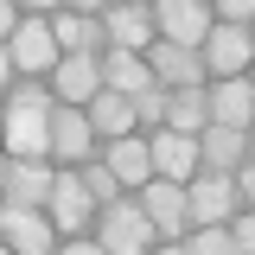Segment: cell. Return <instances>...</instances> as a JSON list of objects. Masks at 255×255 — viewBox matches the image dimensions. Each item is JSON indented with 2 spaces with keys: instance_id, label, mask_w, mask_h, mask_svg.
Here are the masks:
<instances>
[{
  "instance_id": "cell-1",
  "label": "cell",
  "mask_w": 255,
  "mask_h": 255,
  "mask_svg": "<svg viewBox=\"0 0 255 255\" xmlns=\"http://www.w3.org/2000/svg\"><path fill=\"white\" fill-rule=\"evenodd\" d=\"M96 236H102L109 255H147V249H159V223H153V211L140 204V191L109 198V204L96 211Z\"/></svg>"
},
{
  "instance_id": "cell-2",
  "label": "cell",
  "mask_w": 255,
  "mask_h": 255,
  "mask_svg": "<svg viewBox=\"0 0 255 255\" xmlns=\"http://www.w3.org/2000/svg\"><path fill=\"white\" fill-rule=\"evenodd\" d=\"M140 204H147V211H153V223H159V249L179 255V249H185V230L198 223V217H191V191H185V179L153 172V179L140 185Z\"/></svg>"
},
{
  "instance_id": "cell-3",
  "label": "cell",
  "mask_w": 255,
  "mask_h": 255,
  "mask_svg": "<svg viewBox=\"0 0 255 255\" xmlns=\"http://www.w3.org/2000/svg\"><path fill=\"white\" fill-rule=\"evenodd\" d=\"M6 58L19 64V77H51L64 64V38H58V26H51V13H26L19 32L6 38Z\"/></svg>"
},
{
  "instance_id": "cell-4",
  "label": "cell",
  "mask_w": 255,
  "mask_h": 255,
  "mask_svg": "<svg viewBox=\"0 0 255 255\" xmlns=\"http://www.w3.org/2000/svg\"><path fill=\"white\" fill-rule=\"evenodd\" d=\"M90 153H102V134H96L90 109L83 102H58L51 109V159L58 166H83Z\"/></svg>"
},
{
  "instance_id": "cell-5",
  "label": "cell",
  "mask_w": 255,
  "mask_h": 255,
  "mask_svg": "<svg viewBox=\"0 0 255 255\" xmlns=\"http://www.w3.org/2000/svg\"><path fill=\"white\" fill-rule=\"evenodd\" d=\"M0 230H6V249H26V255H51L64 249L58 217L45 204H0Z\"/></svg>"
},
{
  "instance_id": "cell-6",
  "label": "cell",
  "mask_w": 255,
  "mask_h": 255,
  "mask_svg": "<svg viewBox=\"0 0 255 255\" xmlns=\"http://www.w3.org/2000/svg\"><path fill=\"white\" fill-rule=\"evenodd\" d=\"M0 191H6V204H51V191H58V159L6 153V166H0Z\"/></svg>"
},
{
  "instance_id": "cell-7",
  "label": "cell",
  "mask_w": 255,
  "mask_h": 255,
  "mask_svg": "<svg viewBox=\"0 0 255 255\" xmlns=\"http://www.w3.org/2000/svg\"><path fill=\"white\" fill-rule=\"evenodd\" d=\"M185 191H191V217L198 223H236V211L249 204L243 185H236V172H211V166H204Z\"/></svg>"
},
{
  "instance_id": "cell-8",
  "label": "cell",
  "mask_w": 255,
  "mask_h": 255,
  "mask_svg": "<svg viewBox=\"0 0 255 255\" xmlns=\"http://www.w3.org/2000/svg\"><path fill=\"white\" fill-rule=\"evenodd\" d=\"M204 64H211V77H243V70L255 64V26L217 19L211 38H204Z\"/></svg>"
},
{
  "instance_id": "cell-9",
  "label": "cell",
  "mask_w": 255,
  "mask_h": 255,
  "mask_svg": "<svg viewBox=\"0 0 255 255\" xmlns=\"http://www.w3.org/2000/svg\"><path fill=\"white\" fill-rule=\"evenodd\" d=\"M45 211H51V217H58V230L70 236V230H96L102 198L83 185V172H77V166H58V191H51V204H45Z\"/></svg>"
},
{
  "instance_id": "cell-10",
  "label": "cell",
  "mask_w": 255,
  "mask_h": 255,
  "mask_svg": "<svg viewBox=\"0 0 255 255\" xmlns=\"http://www.w3.org/2000/svg\"><path fill=\"white\" fill-rule=\"evenodd\" d=\"M153 19H159V38H172V45H204L211 26H217V6H211V0H153Z\"/></svg>"
},
{
  "instance_id": "cell-11",
  "label": "cell",
  "mask_w": 255,
  "mask_h": 255,
  "mask_svg": "<svg viewBox=\"0 0 255 255\" xmlns=\"http://www.w3.org/2000/svg\"><path fill=\"white\" fill-rule=\"evenodd\" d=\"M147 140H153V172L185 179V185L204 172V140H198V134H179V128H147Z\"/></svg>"
},
{
  "instance_id": "cell-12",
  "label": "cell",
  "mask_w": 255,
  "mask_h": 255,
  "mask_svg": "<svg viewBox=\"0 0 255 255\" xmlns=\"http://www.w3.org/2000/svg\"><path fill=\"white\" fill-rule=\"evenodd\" d=\"M153 77L166 90H185V83H211V64H204V45H172V38H153Z\"/></svg>"
},
{
  "instance_id": "cell-13",
  "label": "cell",
  "mask_w": 255,
  "mask_h": 255,
  "mask_svg": "<svg viewBox=\"0 0 255 255\" xmlns=\"http://www.w3.org/2000/svg\"><path fill=\"white\" fill-rule=\"evenodd\" d=\"M51 90H58V102H83L90 109L102 96V51H64V64L51 70Z\"/></svg>"
},
{
  "instance_id": "cell-14",
  "label": "cell",
  "mask_w": 255,
  "mask_h": 255,
  "mask_svg": "<svg viewBox=\"0 0 255 255\" xmlns=\"http://www.w3.org/2000/svg\"><path fill=\"white\" fill-rule=\"evenodd\" d=\"M102 19H109V45H128V51H153V38H159L153 0H115Z\"/></svg>"
},
{
  "instance_id": "cell-15",
  "label": "cell",
  "mask_w": 255,
  "mask_h": 255,
  "mask_svg": "<svg viewBox=\"0 0 255 255\" xmlns=\"http://www.w3.org/2000/svg\"><path fill=\"white\" fill-rule=\"evenodd\" d=\"M6 153L51 159V109H19V102H6Z\"/></svg>"
},
{
  "instance_id": "cell-16",
  "label": "cell",
  "mask_w": 255,
  "mask_h": 255,
  "mask_svg": "<svg viewBox=\"0 0 255 255\" xmlns=\"http://www.w3.org/2000/svg\"><path fill=\"white\" fill-rule=\"evenodd\" d=\"M102 153H109V166L122 172L128 191H140L147 179H153V140H147V128H134V134H115V140H102Z\"/></svg>"
},
{
  "instance_id": "cell-17",
  "label": "cell",
  "mask_w": 255,
  "mask_h": 255,
  "mask_svg": "<svg viewBox=\"0 0 255 255\" xmlns=\"http://www.w3.org/2000/svg\"><path fill=\"white\" fill-rule=\"evenodd\" d=\"M211 122L223 128H255V83L243 77H211Z\"/></svg>"
},
{
  "instance_id": "cell-18",
  "label": "cell",
  "mask_w": 255,
  "mask_h": 255,
  "mask_svg": "<svg viewBox=\"0 0 255 255\" xmlns=\"http://www.w3.org/2000/svg\"><path fill=\"white\" fill-rule=\"evenodd\" d=\"M64 51H109V19L102 13H83V6H58L51 13Z\"/></svg>"
},
{
  "instance_id": "cell-19",
  "label": "cell",
  "mask_w": 255,
  "mask_h": 255,
  "mask_svg": "<svg viewBox=\"0 0 255 255\" xmlns=\"http://www.w3.org/2000/svg\"><path fill=\"white\" fill-rule=\"evenodd\" d=\"M102 83L122 96H140L147 83H153V64H147V51H128V45H109L102 51Z\"/></svg>"
},
{
  "instance_id": "cell-20",
  "label": "cell",
  "mask_w": 255,
  "mask_h": 255,
  "mask_svg": "<svg viewBox=\"0 0 255 255\" xmlns=\"http://www.w3.org/2000/svg\"><path fill=\"white\" fill-rule=\"evenodd\" d=\"M198 140H204V166H211V172H236V166L249 159V128H223V122H211Z\"/></svg>"
},
{
  "instance_id": "cell-21",
  "label": "cell",
  "mask_w": 255,
  "mask_h": 255,
  "mask_svg": "<svg viewBox=\"0 0 255 255\" xmlns=\"http://www.w3.org/2000/svg\"><path fill=\"white\" fill-rule=\"evenodd\" d=\"M90 122H96V134H102V140L134 134V128H140V115H134V96H122V90H109V83H102V96L90 102Z\"/></svg>"
},
{
  "instance_id": "cell-22",
  "label": "cell",
  "mask_w": 255,
  "mask_h": 255,
  "mask_svg": "<svg viewBox=\"0 0 255 255\" xmlns=\"http://www.w3.org/2000/svg\"><path fill=\"white\" fill-rule=\"evenodd\" d=\"M166 128H179V134H204V128H211V83H185V90H172Z\"/></svg>"
},
{
  "instance_id": "cell-23",
  "label": "cell",
  "mask_w": 255,
  "mask_h": 255,
  "mask_svg": "<svg viewBox=\"0 0 255 255\" xmlns=\"http://www.w3.org/2000/svg\"><path fill=\"white\" fill-rule=\"evenodd\" d=\"M179 255H236V236H230V223H191Z\"/></svg>"
},
{
  "instance_id": "cell-24",
  "label": "cell",
  "mask_w": 255,
  "mask_h": 255,
  "mask_svg": "<svg viewBox=\"0 0 255 255\" xmlns=\"http://www.w3.org/2000/svg\"><path fill=\"white\" fill-rule=\"evenodd\" d=\"M166 109H172V90H166V83H147V90L134 96V115H140V128H166Z\"/></svg>"
},
{
  "instance_id": "cell-25",
  "label": "cell",
  "mask_w": 255,
  "mask_h": 255,
  "mask_svg": "<svg viewBox=\"0 0 255 255\" xmlns=\"http://www.w3.org/2000/svg\"><path fill=\"white\" fill-rule=\"evenodd\" d=\"M6 102H19V109H58V90H51V77H26V83H6Z\"/></svg>"
},
{
  "instance_id": "cell-26",
  "label": "cell",
  "mask_w": 255,
  "mask_h": 255,
  "mask_svg": "<svg viewBox=\"0 0 255 255\" xmlns=\"http://www.w3.org/2000/svg\"><path fill=\"white\" fill-rule=\"evenodd\" d=\"M230 236H236V255H255V204H243V211H236Z\"/></svg>"
},
{
  "instance_id": "cell-27",
  "label": "cell",
  "mask_w": 255,
  "mask_h": 255,
  "mask_svg": "<svg viewBox=\"0 0 255 255\" xmlns=\"http://www.w3.org/2000/svg\"><path fill=\"white\" fill-rule=\"evenodd\" d=\"M211 6H217V19H243V26L255 19V0H211Z\"/></svg>"
},
{
  "instance_id": "cell-28",
  "label": "cell",
  "mask_w": 255,
  "mask_h": 255,
  "mask_svg": "<svg viewBox=\"0 0 255 255\" xmlns=\"http://www.w3.org/2000/svg\"><path fill=\"white\" fill-rule=\"evenodd\" d=\"M236 185H243V198H249V204H255V153L243 159V166H236Z\"/></svg>"
},
{
  "instance_id": "cell-29",
  "label": "cell",
  "mask_w": 255,
  "mask_h": 255,
  "mask_svg": "<svg viewBox=\"0 0 255 255\" xmlns=\"http://www.w3.org/2000/svg\"><path fill=\"white\" fill-rule=\"evenodd\" d=\"M26 13H58V6H70V0H19Z\"/></svg>"
},
{
  "instance_id": "cell-30",
  "label": "cell",
  "mask_w": 255,
  "mask_h": 255,
  "mask_svg": "<svg viewBox=\"0 0 255 255\" xmlns=\"http://www.w3.org/2000/svg\"><path fill=\"white\" fill-rule=\"evenodd\" d=\"M70 6H83V13H109L115 0H70Z\"/></svg>"
},
{
  "instance_id": "cell-31",
  "label": "cell",
  "mask_w": 255,
  "mask_h": 255,
  "mask_svg": "<svg viewBox=\"0 0 255 255\" xmlns=\"http://www.w3.org/2000/svg\"><path fill=\"white\" fill-rule=\"evenodd\" d=\"M249 153H255V128H249Z\"/></svg>"
},
{
  "instance_id": "cell-32",
  "label": "cell",
  "mask_w": 255,
  "mask_h": 255,
  "mask_svg": "<svg viewBox=\"0 0 255 255\" xmlns=\"http://www.w3.org/2000/svg\"><path fill=\"white\" fill-rule=\"evenodd\" d=\"M249 83H255V64H249Z\"/></svg>"
},
{
  "instance_id": "cell-33",
  "label": "cell",
  "mask_w": 255,
  "mask_h": 255,
  "mask_svg": "<svg viewBox=\"0 0 255 255\" xmlns=\"http://www.w3.org/2000/svg\"><path fill=\"white\" fill-rule=\"evenodd\" d=\"M249 26H255V19H249Z\"/></svg>"
}]
</instances>
